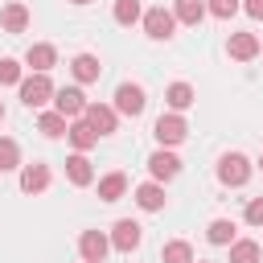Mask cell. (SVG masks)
Returning <instances> with one entry per match:
<instances>
[{
    "instance_id": "obj_1",
    "label": "cell",
    "mask_w": 263,
    "mask_h": 263,
    "mask_svg": "<svg viewBox=\"0 0 263 263\" xmlns=\"http://www.w3.org/2000/svg\"><path fill=\"white\" fill-rule=\"evenodd\" d=\"M247 177H251V160H247L242 152H226V156L218 160V181H222V185L238 189V185H247Z\"/></svg>"
},
{
    "instance_id": "obj_2",
    "label": "cell",
    "mask_w": 263,
    "mask_h": 263,
    "mask_svg": "<svg viewBox=\"0 0 263 263\" xmlns=\"http://www.w3.org/2000/svg\"><path fill=\"white\" fill-rule=\"evenodd\" d=\"M49 99H53L49 74H29V78H21V103H25V107H45Z\"/></svg>"
},
{
    "instance_id": "obj_3",
    "label": "cell",
    "mask_w": 263,
    "mask_h": 263,
    "mask_svg": "<svg viewBox=\"0 0 263 263\" xmlns=\"http://www.w3.org/2000/svg\"><path fill=\"white\" fill-rule=\"evenodd\" d=\"M144 107H148V99H144V86H136V82H119L115 86V115H144Z\"/></svg>"
},
{
    "instance_id": "obj_4",
    "label": "cell",
    "mask_w": 263,
    "mask_h": 263,
    "mask_svg": "<svg viewBox=\"0 0 263 263\" xmlns=\"http://www.w3.org/2000/svg\"><path fill=\"white\" fill-rule=\"evenodd\" d=\"M152 136L160 140V148H173V144H181V140L189 136V123H185L177 111H168V115H160V119L152 123Z\"/></svg>"
},
{
    "instance_id": "obj_5",
    "label": "cell",
    "mask_w": 263,
    "mask_h": 263,
    "mask_svg": "<svg viewBox=\"0 0 263 263\" xmlns=\"http://www.w3.org/2000/svg\"><path fill=\"white\" fill-rule=\"evenodd\" d=\"M53 111L66 115V119H82V111H86V95H82L78 86H62V90H53Z\"/></svg>"
},
{
    "instance_id": "obj_6",
    "label": "cell",
    "mask_w": 263,
    "mask_h": 263,
    "mask_svg": "<svg viewBox=\"0 0 263 263\" xmlns=\"http://www.w3.org/2000/svg\"><path fill=\"white\" fill-rule=\"evenodd\" d=\"M140 21H144V33H148L152 41H168V37H173V29H177L173 12H164V8H148Z\"/></svg>"
},
{
    "instance_id": "obj_7",
    "label": "cell",
    "mask_w": 263,
    "mask_h": 263,
    "mask_svg": "<svg viewBox=\"0 0 263 263\" xmlns=\"http://www.w3.org/2000/svg\"><path fill=\"white\" fill-rule=\"evenodd\" d=\"M82 119H86V123L95 127V136H111V132H115V123H119L115 107H107V103H86Z\"/></svg>"
},
{
    "instance_id": "obj_8",
    "label": "cell",
    "mask_w": 263,
    "mask_h": 263,
    "mask_svg": "<svg viewBox=\"0 0 263 263\" xmlns=\"http://www.w3.org/2000/svg\"><path fill=\"white\" fill-rule=\"evenodd\" d=\"M78 251H82V259H86V263H103V259H107V251H111V238H107L103 230H82Z\"/></svg>"
},
{
    "instance_id": "obj_9",
    "label": "cell",
    "mask_w": 263,
    "mask_h": 263,
    "mask_svg": "<svg viewBox=\"0 0 263 263\" xmlns=\"http://www.w3.org/2000/svg\"><path fill=\"white\" fill-rule=\"evenodd\" d=\"M148 173H152V181H160V185H164V181H173V177L181 173V160H177L173 152H164V148H160V152H152V156H148Z\"/></svg>"
},
{
    "instance_id": "obj_10",
    "label": "cell",
    "mask_w": 263,
    "mask_h": 263,
    "mask_svg": "<svg viewBox=\"0 0 263 263\" xmlns=\"http://www.w3.org/2000/svg\"><path fill=\"white\" fill-rule=\"evenodd\" d=\"M111 247H115V251H136V247H140V222L119 218V222L111 226Z\"/></svg>"
},
{
    "instance_id": "obj_11",
    "label": "cell",
    "mask_w": 263,
    "mask_h": 263,
    "mask_svg": "<svg viewBox=\"0 0 263 263\" xmlns=\"http://www.w3.org/2000/svg\"><path fill=\"white\" fill-rule=\"evenodd\" d=\"M58 62V49L49 45V41H37V45H29V53H25V66L33 70V74H49V66Z\"/></svg>"
},
{
    "instance_id": "obj_12",
    "label": "cell",
    "mask_w": 263,
    "mask_h": 263,
    "mask_svg": "<svg viewBox=\"0 0 263 263\" xmlns=\"http://www.w3.org/2000/svg\"><path fill=\"white\" fill-rule=\"evenodd\" d=\"M21 189H25V193H45V189H49V164H41V160L25 164V168H21Z\"/></svg>"
},
{
    "instance_id": "obj_13",
    "label": "cell",
    "mask_w": 263,
    "mask_h": 263,
    "mask_svg": "<svg viewBox=\"0 0 263 263\" xmlns=\"http://www.w3.org/2000/svg\"><path fill=\"white\" fill-rule=\"evenodd\" d=\"M164 201H168V197H164V185H160V181H144V185L136 189V205L148 210V214L164 210Z\"/></svg>"
},
{
    "instance_id": "obj_14",
    "label": "cell",
    "mask_w": 263,
    "mask_h": 263,
    "mask_svg": "<svg viewBox=\"0 0 263 263\" xmlns=\"http://www.w3.org/2000/svg\"><path fill=\"white\" fill-rule=\"evenodd\" d=\"M66 140H70L78 152H90V148L99 144V136H95V127H90L86 119H70V127H66Z\"/></svg>"
},
{
    "instance_id": "obj_15",
    "label": "cell",
    "mask_w": 263,
    "mask_h": 263,
    "mask_svg": "<svg viewBox=\"0 0 263 263\" xmlns=\"http://www.w3.org/2000/svg\"><path fill=\"white\" fill-rule=\"evenodd\" d=\"M226 49H230L234 62H251V58L259 53V37H255V33H230V45H226Z\"/></svg>"
},
{
    "instance_id": "obj_16",
    "label": "cell",
    "mask_w": 263,
    "mask_h": 263,
    "mask_svg": "<svg viewBox=\"0 0 263 263\" xmlns=\"http://www.w3.org/2000/svg\"><path fill=\"white\" fill-rule=\"evenodd\" d=\"M70 74H74L78 82H99L103 66H99V58H95V53H78V58L70 62Z\"/></svg>"
},
{
    "instance_id": "obj_17",
    "label": "cell",
    "mask_w": 263,
    "mask_h": 263,
    "mask_svg": "<svg viewBox=\"0 0 263 263\" xmlns=\"http://www.w3.org/2000/svg\"><path fill=\"white\" fill-rule=\"evenodd\" d=\"M66 177H70V185H90V181H95V168H90L86 152H74V156L66 160Z\"/></svg>"
},
{
    "instance_id": "obj_18",
    "label": "cell",
    "mask_w": 263,
    "mask_h": 263,
    "mask_svg": "<svg viewBox=\"0 0 263 263\" xmlns=\"http://www.w3.org/2000/svg\"><path fill=\"white\" fill-rule=\"evenodd\" d=\"M0 25H4V33H25L29 8H25V4H4V8H0Z\"/></svg>"
},
{
    "instance_id": "obj_19",
    "label": "cell",
    "mask_w": 263,
    "mask_h": 263,
    "mask_svg": "<svg viewBox=\"0 0 263 263\" xmlns=\"http://www.w3.org/2000/svg\"><path fill=\"white\" fill-rule=\"evenodd\" d=\"M201 16H205V4H201V0H173V21H181V25H201Z\"/></svg>"
},
{
    "instance_id": "obj_20",
    "label": "cell",
    "mask_w": 263,
    "mask_h": 263,
    "mask_svg": "<svg viewBox=\"0 0 263 263\" xmlns=\"http://www.w3.org/2000/svg\"><path fill=\"white\" fill-rule=\"evenodd\" d=\"M263 259V247L255 238H234L230 242V263H259Z\"/></svg>"
},
{
    "instance_id": "obj_21",
    "label": "cell",
    "mask_w": 263,
    "mask_h": 263,
    "mask_svg": "<svg viewBox=\"0 0 263 263\" xmlns=\"http://www.w3.org/2000/svg\"><path fill=\"white\" fill-rule=\"evenodd\" d=\"M193 99H197V95H193V86H189V82H173V86L164 90V103H168L173 111H185V107H193Z\"/></svg>"
},
{
    "instance_id": "obj_22",
    "label": "cell",
    "mask_w": 263,
    "mask_h": 263,
    "mask_svg": "<svg viewBox=\"0 0 263 263\" xmlns=\"http://www.w3.org/2000/svg\"><path fill=\"white\" fill-rule=\"evenodd\" d=\"M123 193H127V177H123V173H107V177L99 181V197H103V201H119Z\"/></svg>"
},
{
    "instance_id": "obj_23",
    "label": "cell",
    "mask_w": 263,
    "mask_h": 263,
    "mask_svg": "<svg viewBox=\"0 0 263 263\" xmlns=\"http://www.w3.org/2000/svg\"><path fill=\"white\" fill-rule=\"evenodd\" d=\"M205 238H210L214 247H230V242H234V222H230V218H214L210 230H205Z\"/></svg>"
},
{
    "instance_id": "obj_24",
    "label": "cell",
    "mask_w": 263,
    "mask_h": 263,
    "mask_svg": "<svg viewBox=\"0 0 263 263\" xmlns=\"http://www.w3.org/2000/svg\"><path fill=\"white\" fill-rule=\"evenodd\" d=\"M66 127H70V123H66V115H58V111H45V115L37 119V132H41V136H49V140L66 136Z\"/></svg>"
},
{
    "instance_id": "obj_25",
    "label": "cell",
    "mask_w": 263,
    "mask_h": 263,
    "mask_svg": "<svg viewBox=\"0 0 263 263\" xmlns=\"http://www.w3.org/2000/svg\"><path fill=\"white\" fill-rule=\"evenodd\" d=\"M160 259H164V263H193V247L181 242V238H177V242H164Z\"/></svg>"
},
{
    "instance_id": "obj_26",
    "label": "cell",
    "mask_w": 263,
    "mask_h": 263,
    "mask_svg": "<svg viewBox=\"0 0 263 263\" xmlns=\"http://www.w3.org/2000/svg\"><path fill=\"white\" fill-rule=\"evenodd\" d=\"M16 164H21V148H16V140L0 136V173H8V168H16Z\"/></svg>"
},
{
    "instance_id": "obj_27",
    "label": "cell",
    "mask_w": 263,
    "mask_h": 263,
    "mask_svg": "<svg viewBox=\"0 0 263 263\" xmlns=\"http://www.w3.org/2000/svg\"><path fill=\"white\" fill-rule=\"evenodd\" d=\"M144 12H140V0H115V21L119 25H136Z\"/></svg>"
},
{
    "instance_id": "obj_28",
    "label": "cell",
    "mask_w": 263,
    "mask_h": 263,
    "mask_svg": "<svg viewBox=\"0 0 263 263\" xmlns=\"http://www.w3.org/2000/svg\"><path fill=\"white\" fill-rule=\"evenodd\" d=\"M0 86H21V62L16 58H0Z\"/></svg>"
},
{
    "instance_id": "obj_29",
    "label": "cell",
    "mask_w": 263,
    "mask_h": 263,
    "mask_svg": "<svg viewBox=\"0 0 263 263\" xmlns=\"http://www.w3.org/2000/svg\"><path fill=\"white\" fill-rule=\"evenodd\" d=\"M205 12H214L218 21H230V16L238 12V0H210V4H205Z\"/></svg>"
},
{
    "instance_id": "obj_30",
    "label": "cell",
    "mask_w": 263,
    "mask_h": 263,
    "mask_svg": "<svg viewBox=\"0 0 263 263\" xmlns=\"http://www.w3.org/2000/svg\"><path fill=\"white\" fill-rule=\"evenodd\" d=\"M247 222L251 226H263V197H251L247 201Z\"/></svg>"
},
{
    "instance_id": "obj_31",
    "label": "cell",
    "mask_w": 263,
    "mask_h": 263,
    "mask_svg": "<svg viewBox=\"0 0 263 263\" xmlns=\"http://www.w3.org/2000/svg\"><path fill=\"white\" fill-rule=\"evenodd\" d=\"M242 8H247V12H251V16H255V21H263V0H247V4H242Z\"/></svg>"
},
{
    "instance_id": "obj_32",
    "label": "cell",
    "mask_w": 263,
    "mask_h": 263,
    "mask_svg": "<svg viewBox=\"0 0 263 263\" xmlns=\"http://www.w3.org/2000/svg\"><path fill=\"white\" fill-rule=\"evenodd\" d=\"M74 4H90V0H74Z\"/></svg>"
},
{
    "instance_id": "obj_33",
    "label": "cell",
    "mask_w": 263,
    "mask_h": 263,
    "mask_svg": "<svg viewBox=\"0 0 263 263\" xmlns=\"http://www.w3.org/2000/svg\"><path fill=\"white\" fill-rule=\"evenodd\" d=\"M0 119H4V103H0Z\"/></svg>"
},
{
    "instance_id": "obj_34",
    "label": "cell",
    "mask_w": 263,
    "mask_h": 263,
    "mask_svg": "<svg viewBox=\"0 0 263 263\" xmlns=\"http://www.w3.org/2000/svg\"><path fill=\"white\" fill-rule=\"evenodd\" d=\"M259 168H263V156H259Z\"/></svg>"
},
{
    "instance_id": "obj_35",
    "label": "cell",
    "mask_w": 263,
    "mask_h": 263,
    "mask_svg": "<svg viewBox=\"0 0 263 263\" xmlns=\"http://www.w3.org/2000/svg\"><path fill=\"white\" fill-rule=\"evenodd\" d=\"M259 53H263V45H259Z\"/></svg>"
},
{
    "instance_id": "obj_36",
    "label": "cell",
    "mask_w": 263,
    "mask_h": 263,
    "mask_svg": "<svg viewBox=\"0 0 263 263\" xmlns=\"http://www.w3.org/2000/svg\"><path fill=\"white\" fill-rule=\"evenodd\" d=\"M193 263H197V259H193Z\"/></svg>"
}]
</instances>
